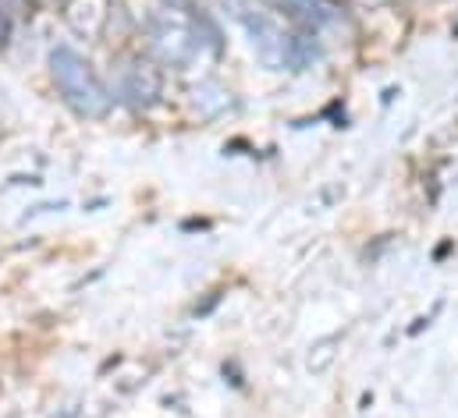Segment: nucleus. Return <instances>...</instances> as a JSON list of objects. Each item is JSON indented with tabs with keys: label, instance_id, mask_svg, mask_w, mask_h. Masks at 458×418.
<instances>
[{
	"label": "nucleus",
	"instance_id": "obj_5",
	"mask_svg": "<svg viewBox=\"0 0 458 418\" xmlns=\"http://www.w3.org/2000/svg\"><path fill=\"white\" fill-rule=\"evenodd\" d=\"M277 14H284L292 25L302 32H320L342 21V4L338 0H263Z\"/></svg>",
	"mask_w": 458,
	"mask_h": 418
},
{
	"label": "nucleus",
	"instance_id": "obj_6",
	"mask_svg": "<svg viewBox=\"0 0 458 418\" xmlns=\"http://www.w3.org/2000/svg\"><path fill=\"white\" fill-rule=\"evenodd\" d=\"M338 347V337H324V340H317L313 347H310V358H306V369L310 372H327L331 365H335V351Z\"/></svg>",
	"mask_w": 458,
	"mask_h": 418
},
{
	"label": "nucleus",
	"instance_id": "obj_2",
	"mask_svg": "<svg viewBox=\"0 0 458 418\" xmlns=\"http://www.w3.org/2000/svg\"><path fill=\"white\" fill-rule=\"evenodd\" d=\"M50 75H54V86L61 93V100L72 106L79 117H89V121H100L111 113L114 96L111 89L104 86V79L97 75V68L72 46H54L50 50Z\"/></svg>",
	"mask_w": 458,
	"mask_h": 418
},
{
	"label": "nucleus",
	"instance_id": "obj_9",
	"mask_svg": "<svg viewBox=\"0 0 458 418\" xmlns=\"http://www.w3.org/2000/svg\"><path fill=\"white\" fill-rule=\"evenodd\" d=\"M36 7H68V0H32Z\"/></svg>",
	"mask_w": 458,
	"mask_h": 418
},
{
	"label": "nucleus",
	"instance_id": "obj_7",
	"mask_svg": "<svg viewBox=\"0 0 458 418\" xmlns=\"http://www.w3.org/2000/svg\"><path fill=\"white\" fill-rule=\"evenodd\" d=\"M11 29H14V18L0 11V50H4V46H7V39H11Z\"/></svg>",
	"mask_w": 458,
	"mask_h": 418
},
{
	"label": "nucleus",
	"instance_id": "obj_4",
	"mask_svg": "<svg viewBox=\"0 0 458 418\" xmlns=\"http://www.w3.org/2000/svg\"><path fill=\"white\" fill-rule=\"evenodd\" d=\"M164 96V71L149 57H128L121 68V100L131 110H153Z\"/></svg>",
	"mask_w": 458,
	"mask_h": 418
},
{
	"label": "nucleus",
	"instance_id": "obj_1",
	"mask_svg": "<svg viewBox=\"0 0 458 418\" xmlns=\"http://www.w3.org/2000/svg\"><path fill=\"white\" fill-rule=\"evenodd\" d=\"M238 21H242V29L249 36V46H252L256 61L267 71H306L320 57V50H317V43L310 36L288 32L270 14H259V11L249 7Z\"/></svg>",
	"mask_w": 458,
	"mask_h": 418
},
{
	"label": "nucleus",
	"instance_id": "obj_3",
	"mask_svg": "<svg viewBox=\"0 0 458 418\" xmlns=\"http://www.w3.org/2000/svg\"><path fill=\"white\" fill-rule=\"evenodd\" d=\"M146 36H149L153 57L167 68L196 64L210 43L203 39V18H196V11H178L164 4L146 14Z\"/></svg>",
	"mask_w": 458,
	"mask_h": 418
},
{
	"label": "nucleus",
	"instance_id": "obj_8",
	"mask_svg": "<svg viewBox=\"0 0 458 418\" xmlns=\"http://www.w3.org/2000/svg\"><path fill=\"white\" fill-rule=\"evenodd\" d=\"M164 7H178V11H196V0H160Z\"/></svg>",
	"mask_w": 458,
	"mask_h": 418
}]
</instances>
